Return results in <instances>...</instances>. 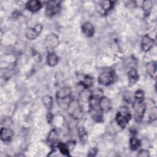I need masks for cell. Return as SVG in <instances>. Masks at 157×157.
I'll list each match as a JSON object with an SVG mask.
<instances>
[{
  "instance_id": "1",
  "label": "cell",
  "mask_w": 157,
  "mask_h": 157,
  "mask_svg": "<svg viewBox=\"0 0 157 157\" xmlns=\"http://www.w3.org/2000/svg\"><path fill=\"white\" fill-rule=\"evenodd\" d=\"M102 91L101 90H98L91 93L90 98L88 100L89 102V110L91 118L96 121H101L102 119L103 111L99 105V99L102 97Z\"/></svg>"
},
{
  "instance_id": "2",
  "label": "cell",
  "mask_w": 157,
  "mask_h": 157,
  "mask_svg": "<svg viewBox=\"0 0 157 157\" xmlns=\"http://www.w3.org/2000/svg\"><path fill=\"white\" fill-rule=\"evenodd\" d=\"M134 118L137 121H140L146 112V103L144 99V93L138 90L135 93V100L132 105Z\"/></svg>"
},
{
  "instance_id": "3",
  "label": "cell",
  "mask_w": 157,
  "mask_h": 157,
  "mask_svg": "<svg viewBox=\"0 0 157 157\" xmlns=\"http://www.w3.org/2000/svg\"><path fill=\"white\" fill-rule=\"evenodd\" d=\"M58 105L63 109H67L71 99V90L69 87H63L56 93Z\"/></svg>"
},
{
  "instance_id": "4",
  "label": "cell",
  "mask_w": 157,
  "mask_h": 157,
  "mask_svg": "<svg viewBox=\"0 0 157 157\" xmlns=\"http://www.w3.org/2000/svg\"><path fill=\"white\" fill-rule=\"evenodd\" d=\"M66 109L69 115L75 120H80L83 117V111L78 100L72 99Z\"/></svg>"
},
{
  "instance_id": "5",
  "label": "cell",
  "mask_w": 157,
  "mask_h": 157,
  "mask_svg": "<svg viewBox=\"0 0 157 157\" xmlns=\"http://www.w3.org/2000/svg\"><path fill=\"white\" fill-rule=\"evenodd\" d=\"M131 118V115L130 112L127 109L123 108L122 110L117 112L115 117V120L117 123L120 128H124L128 123Z\"/></svg>"
},
{
  "instance_id": "6",
  "label": "cell",
  "mask_w": 157,
  "mask_h": 157,
  "mask_svg": "<svg viewBox=\"0 0 157 157\" xmlns=\"http://www.w3.org/2000/svg\"><path fill=\"white\" fill-rule=\"evenodd\" d=\"M115 74L112 71H105L99 74L98 80V82L103 85H109L114 82Z\"/></svg>"
},
{
  "instance_id": "7",
  "label": "cell",
  "mask_w": 157,
  "mask_h": 157,
  "mask_svg": "<svg viewBox=\"0 0 157 157\" xmlns=\"http://www.w3.org/2000/svg\"><path fill=\"white\" fill-rule=\"evenodd\" d=\"M59 44V40L56 35L50 34L48 35L44 41V45L47 50H53Z\"/></svg>"
},
{
  "instance_id": "8",
  "label": "cell",
  "mask_w": 157,
  "mask_h": 157,
  "mask_svg": "<svg viewBox=\"0 0 157 157\" xmlns=\"http://www.w3.org/2000/svg\"><path fill=\"white\" fill-rule=\"evenodd\" d=\"M59 2L56 1H51L48 2L46 9L45 14L48 17H51L55 15L59 10Z\"/></svg>"
},
{
  "instance_id": "9",
  "label": "cell",
  "mask_w": 157,
  "mask_h": 157,
  "mask_svg": "<svg viewBox=\"0 0 157 157\" xmlns=\"http://www.w3.org/2000/svg\"><path fill=\"white\" fill-rule=\"evenodd\" d=\"M42 30V26L40 24H37L34 27L29 28L26 33V36L29 40L35 39L41 33Z\"/></svg>"
},
{
  "instance_id": "10",
  "label": "cell",
  "mask_w": 157,
  "mask_h": 157,
  "mask_svg": "<svg viewBox=\"0 0 157 157\" xmlns=\"http://www.w3.org/2000/svg\"><path fill=\"white\" fill-rule=\"evenodd\" d=\"M154 45V40L149 36L145 35L142 37L141 40V47L144 52L150 50Z\"/></svg>"
},
{
  "instance_id": "11",
  "label": "cell",
  "mask_w": 157,
  "mask_h": 157,
  "mask_svg": "<svg viewBox=\"0 0 157 157\" xmlns=\"http://www.w3.org/2000/svg\"><path fill=\"white\" fill-rule=\"evenodd\" d=\"M1 139L4 142H9L11 140L13 132V131L9 128H2L1 129Z\"/></svg>"
},
{
  "instance_id": "12",
  "label": "cell",
  "mask_w": 157,
  "mask_h": 157,
  "mask_svg": "<svg viewBox=\"0 0 157 157\" xmlns=\"http://www.w3.org/2000/svg\"><path fill=\"white\" fill-rule=\"evenodd\" d=\"M99 105L103 112H107L110 110L112 107V103L110 100L105 96H102L99 99Z\"/></svg>"
},
{
  "instance_id": "13",
  "label": "cell",
  "mask_w": 157,
  "mask_h": 157,
  "mask_svg": "<svg viewBox=\"0 0 157 157\" xmlns=\"http://www.w3.org/2000/svg\"><path fill=\"white\" fill-rule=\"evenodd\" d=\"M26 7L28 10L35 12L40 9V8L42 7V4L39 1L33 0L28 1L26 5Z\"/></svg>"
},
{
  "instance_id": "14",
  "label": "cell",
  "mask_w": 157,
  "mask_h": 157,
  "mask_svg": "<svg viewBox=\"0 0 157 157\" xmlns=\"http://www.w3.org/2000/svg\"><path fill=\"white\" fill-rule=\"evenodd\" d=\"M83 33L87 37H92L94 33V28L90 22H85L82 26Z\"/></svg>"
},
{
  "instance_id": "15",
  "label": "cell",
  "mask_w": 157,
  "mask_h": 157,
  "mask_svg": "<svg viewBox=\"0 0 157 157\" xmlns=\"http://www.w3.org/2000/svg\"><path fill=\"white\" fill-rule=\"evenodd\" d=\"M113 6V2L111 1H101L99 5V11L102 14H106Z\"/></svg>"
},
{
  "instance_id": "16",
  "label": "cell",
  "mask_w": 157,
  "mask_h": 157,
  "mask_svg": "<svg viewBox=\"0 0 157 157\" xmlns=\"http://www.w3.org/2000/svg\"><path fill=\"white\" fill-rule=\"evenodd\" d=\"M47 62L48 66H51V67H53L55 66L56 65V64L58 62V58L57 56V55L53 53H48L47 58Z\"/></svg>"
},
{
  "instance_id": "17",
  "label": "cell",
  "mask_w": 157,
  "mask_h": 157,
  "mask_svg": "<svg viewBox=\"0 0 157 157\" xmlns=\"http://www.w3.org/2000/svg\"><path fill=\"white\" fill-rule=\"evenodd\" d=\"M80 83L84 88L88 89L93 85V78L89 75H84Z\"/></svg>"
},
{
  "instance_id": "18",
  "label": "cell",
  "mask_w": 157,
  "mask_h": 157,
  "mask_svg": "<svg viewBox=\"0 0 157 157\" xmlns=\"http://www.w3.org/2000/svg\"><path fill=\"white\" fill-rule=\"evenodd\" d=\"M156 71V64L155 61H151L147 64V71L151 77L155 78Z\"/></svg>"
},
{
  "instance_id": "19",
  "label": "cell",
  "mask_w": 157,
  "mask_h": 157,
  "mask_svg": "<svg viewBox=\"0 0 157 157\" xmlns=\"http://www.w3.org/2000/svg\"><path fill=\"white\" fill-rule=\"evenodd\" d=\"M128 75L129 83L131 84H134V83H136L139 78L138 73L135 69H131L128 72Z\"/></svg>"
},
{
  "instance_id": "20",
  "label": "cell",
  "mask_w": 157,
  "mask_h": 157,
  "mask_svg": "<svg viewBox=\"0 0 157 157\" xmlns=\"http://www.w3.org/2000/svg\"><path fill=\"white\" fill-rule=\"evenodd\" d=\"M42 102L45 107L48 109L50 110L53 106V99L49 95H45L42 98Z\"/></svg>"
},
{
  "instance_id": "21",
  "label": "cell",
  "mask_w": 157,
  "mask_h": 157,
  "mask_svg": "<svg viewBox=\"0 0 157 157\" xmlns=\"http://www.w3.org/2000/svg\"><path fill=\"white\" fill-rule=\"evenodd\" d=\"M57 146H58V148L59 151L63 155L67 156H70V155H69V148L66 144H63L62 142H59V143H58Z\"/></svg>"
},
{
  "instance_id": "22",
  "label": "cell",
  "mask_w": 157,
  "mask_h": 157,
  "mask_svg": "<svg viewBox=\"0 0 157 157\" xmlns=\"http://www.w3.org/2000/svg\"><path fill=\"white\" fill-rule=\"evenodd\" d=\"M58 139V134L55 129H52L48 134L47 140L50 144H54L56 142Z\"/></svg>"
},
{
  "instance_id": "23",
  "label": "cell",
  "mask_w": 157,
  "mask_h": 157,
  "mask_svg": "<svg viewBox=\"0 0 157 157\" xmlns=\"http://www.w3.org/2000/svg\"><path fill=\"white\" fill-rule=\"evenodd\" d=\"M129 145H130V148L131 150H136L138 149V148L140 147V141L136 137H132L130 139Z\"/></svg>"
},
{
  "instance_id": "24",
  "label": "cell",
  "mask_w": 157,
  "mask_h": 157,
  "mask_svg": "<svg viewBox=\"0 0 157 157\" xmlns=\"http://www.w3.org/2000/svg\"><path fill=\"white\" fill-rule=\"evenodd\" d=\"M78 135L79 136L80 140L82 142H85L86 140L88 135H87L86 131H85L83 127H80L78 129Z\"/></svg>"
},
{
  "instance_id": "25",
  "label": "cell",
  "mask_w": 157,
  "mask_h": 157,
  "mask_svg": "<svg viewBox=\"0 0 157 157\" xmlns=\"http://www.w3.org/2000/svg\"><path fill=\"white\" fill-rule=\"evenodd\" d=\"M152 7V2L151 1H145L142 3V7L145 11H148Z\"/></svg>"
},
{
  "instance_id": "26",
  "label": "cell",
  "mask_w": 157,
  "mask_h": 157,
  "mask_svg": "<svg viewBox=\"0 0 157 157\" xmlns=\"http://www.w3.org/2000/svg\"><path fill=\"white\" fill-rule=\"evenodd\" d=\"M97 151H98L97 148H96V147H94V148H91V149L90 150L89 153L88 154V155L90 156H94L96 155Z\"/></svg>"
},
{
  "instance_id": "27",
  "label": "cell",
  "mask_w": 157,
  "mask_h": 157,
  "mask_svg": "<svg viewBox=\"0 0 157 157\" xmlns=\"http://www.w3.org/2000/svg\"><path fill=\"white\" fill-rule=\"evenodd\" d=\"M139 156H144V157H147L149 156V153L148 151L147 150H140L139 151Z\"/></svg>"
}]
</instances>
